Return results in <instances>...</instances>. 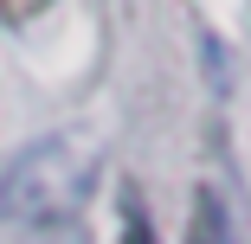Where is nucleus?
I'll return each mask as SVG.
<instances>
[{
    "label": "nucleus",
    "mask_w": 251,
    "mask_h": 244,
    "mask_svg": "<svg viewBox=\"0 0 251 244\" xmlns=\"http://www.w3.org/2000/svg\"><path fill=\"white\" fill-rule=\"evenodd\" d=\"M97 180V148L84 135H45L0 174V212L26 225H52L84 206V193Z\"/></svg>",
    "instance_id": "obj_1"
},
{
    "label": "nucleus",
    "mask_w": 251,
    "mask_h": 244,
    "mask_svg": "<svg viewBox=\"0 0 251 244\" xmlns=\"http://www.w3.org/2000/svg\"><path fill=\"white\" fill-rule=\"evenodd\" d=\"M193 244H232V225H226V206L213 186H200V200H193Z\"/></svg>",
    "instance_id": "obj_2"
},
{
    "label": "nucleus",
    "mask_w": 251,
    "mask_h": 244,
    "mask_svg": "<svg viewBox=\"0 0 251 244\" xmlns=\"http://www.w3.org/2000/svg\"><path fill=\"white\" fill-rule=\"evenodd\" d=\"M123 231H129V244H155V231H148V212H142V200H123Z\"/></svg>",
    "instance_id": "obj_3"
}]
</instances>
